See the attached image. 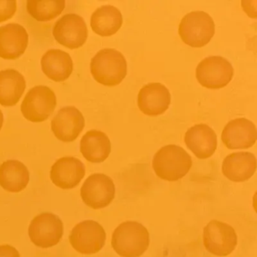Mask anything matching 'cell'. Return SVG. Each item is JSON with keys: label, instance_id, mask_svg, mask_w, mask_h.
Segmentation results:
<instances>
[{"label": "cell", "instance_id": "6da1fadb", "mask_svg": "<svg viewBox=\"0 0 257 257\" xmlns=\"http://www.w3.org/2000/svg\"><path fill=\"white\" fill-rule=\"evenodd\" d=\"M148 229L136 221H126L118 225L112 233V249L121 257H140L150 246Z\"/></svg>", "mask_w": 257, "mask_h": 257}, {"label": "cell", "instance_id": "7a4b0ae2", "mask_svg": "<svg viewBox=\"0 0 257 257\" xmlns=\"http://www.w3.org/2000/svg\"><path fill=\"white\" fill-rule=\"evenodd\" d=\"M192 166L190 155L180 146L169 144L158 150L153 157L156 175L166 181L174 182L184 177Z\"/></svg>", "mask_w": 257, "mask_h": 257}, {"label": "cell", "instance_id": "3957f363", "mask_svg": "<svg viewBox=\"0 0 257 257\" xmlns=\"http://www.w3.org/2000/svg\"><path fill=\"white\" fill-rule=\"evenodd\" d=\"M90 70L98 83L115 86L121 83L127 75V61L116 49H103L93 57Z\"/></svg>", "mask_w": 257, "mask_h": 257}, {"label": "cell", "instance_id": "277c9868", "mask_svg": "<svg viewBox=\"0 0 257 257\" xmlns=\"http://www.w3.org/2000/svg\"><path fill=\"white\" fill-rule=\"evenodd\" d=\"M178 33L186 44L192 47H203L214 35V22L205 12H191L182 19Z\"/></svg>", "mask_w": 257, "mask_h": 257}, {"label": "cell", "instance_id": "5b68a950", "mask_svg": "<svg viewBox=\"0 0 257 257\" xmlns=\"http://www.w3.org/2000/svg\"><path fill=\"white\" fill-rule=\"evenodd\" d=\"M57 106V97L53 90L38 85L29 90L21 106L22 115L31 122H43L49 118Z\"/></svg>", "mask_w": 257, "mask_h": 257}, {"label": "cell", "instance_id": "8992f818", "mask_svg": "<svg viewBox=\"0 0 257 257\" xmlns=\"http://www.w3.org/2000/svg\"><path fill=\"white\" fill-rule=\"evenodd\" d=\"M64 231L62 220L56 214L49 212L37 215L31 220L28 228L31 242L43 249L58 244L64 235Z\"/></svg>", "mask_w": 257, "mask_h": 257}, {"label": "cell", "instance_id": "52a82bcc", "mask_svg": "<svg viewBox=\"0 0 257 257\" xmlns=\"http://www.w3.org/2000/svg\"><path fill=\"white\" fill-rule=\"evenodd\" d=\"M106 239V233L103 227L91 219L76 224L69 235V241L72 247L84 255L100 252L104 246Z\"/></svg>", "mask_w": 257, "mask_h": 257}, {"label": "cell", "instance_id": "ba28073f", "mask_svg": "<svg viewBox=\"0 0 257 257\" xmlns=\"http://www.w3.org/2000/svg\"><path fill=\"white\" fill-rule=\"evenodd\" d=\"M203 243L205 249L213 255L227 256L237 246V233L231 225L213 219L204 227Z\"/></svg>", "mask_w": 257, "mask_h": 257}, {"label": "cell", "instance_id": "9c48e42d", "mask_svg": "<svg viewBox=\"0 0 257 257\" xmlns=\"http://www.w3.org/2000/svg\"><path fill=\"white\" fill-rule=\"evenodd\" d=\"M234 69L231 63L221 56H210L198 64L195 76L202 86L211 89L226 86L232 79Z\"/></svg>", "mask_w": 257, "mask_h": 257}, {"label": "cell", "instance_id": "30bf717a", "mask_svg": "<svg viewBox=\"0 0 257 257\" xmlns=\"http://www.w3.org/2000/svg\"><path fill=\"white\" fill-rule=\"evenodd\" d=\"M115 187L113 180L104 174H94L85 180L80 195L85 205L94 210L104 208L113 201Z\"/></svg>", "mask_w": 257, "mask_h": 257}, {"label": "cell", "instance_id": "8fae6325", "mask_svg": "<svg viewBox=\"0 0 257 257\" xmlns=\"http://www.w3.org/2000/svg\"><path fill=\"white\" fill-rule=\"evenodd\" d=\"M52 34L55 40L61 46L69 49H77L85 44L88 31L82 17L69 13L57 21Z\"/></svg>", "mask_w": 257, "mask_h": 257}, {"label": "cell", "instance_id": "7c38bea8", "mask_svg": "<svg viewBox=\"0 0 257 257\" xmlns=\"http://www.w3.org/2000/svg\"><path fill=\"white\" fill-rule=\"evenodd\" d=\"M85 125L82 112L73 106L60 109L51 122V128L55 138L64 143L76 141Z\"/></svg>", "mask_w": 257, "mask_h": 257}, {"label": "cell", "instance_id": "4fadbf2b", "mask_svg": "<svg viewBox=\"0 0 257 257\" xmlns=\"http://www.w3.org/2000/svg\"><path fill=\"white\" fill-rule=\"evenodd\" d=\"M85 167L77 158L65 156L58 159L51 168L52 183L63 190H70L79 186L85 176Z\"/></svg>", "mask_w": 257, "mask_h": 257}, {"label": "cell", "instance_id": "5bb4252c", "mask_svg": "<svg viewBox=\"0 0 257 257\" xmlns=\"http://www.w3.org/2000/svg\"><path fill=\"white\" fill-rule=\"evenodd\" d=\"M221 139L224 145L230 150L249 148L256 141V127L247 118H234L225 124Z\"/></svg>", "mask_w": 257, "mask_h": 257}, {"label": "cell", "instance_id": "9a60e30c", "mask_svg": "<svg viewBox=\"0 0 257 257\" xmlns=\"http://www.w3.org/2000/svg\"><path fill=\"white\" fill-rule=\"evenodd\" d=\"M29 43V35L21 25L10 23L0 27V58L16 60L25 54Z\"/></svg>", "mask_w": 257, "mask_h": 257}, {"label": "cell", "instance_id": "2e32d148", "mask_svg": "<svg viewBox=\"0 0 257 257\" xmlns=\"http://www.w3.org/2000/svg\"><path fill=\"white\" fill-rule=\"evenodd\" d=\"M171 95L163 84L152 82L143 86L138 96V104L145 115L156 116L169 107Z\"/></svg>", "mask_w": 257, "mask_h": 257}, {"label": "cell", "instance_id": "e0dca14e", "mask_svg": "<svg viewBox=\"0 0 257 257\" xmlns=\"http://www.w3.org/2000/svg\"><path fill=\"white\" fill-rule=\"evenodd\" d=\"M184 141L188 148L200 159L213 156L217 147V136L213 128L206 124H197L188 129Z\"/></svg>", "mask_w": 257, "mask_h": 257}, {"label": "cell", "instance_id": "ac0fdd59", "mask_svg": "<svg viewBox=\"0 0 257 257\" xmlns=\"http://www.w3.org/2000/svg\"><path fill=\"white\" fill-rule=\"evenodd\" d=\"M256 158L249 152L228 155L222 165L223 175L231 181L240 183L250 179L256 171Z\"/></svg>", "mask_w": 257, "mask_h": 257}, {"label": "cell", "instance_id": "d6986e66", "mask_svg": "<svg viewBox=\"0 0 257 257\" xmlns=\"http://www.w3.org/2000/svg\"><path fill=\"white\" fill-rule=\"evenodd\" d=\"M41 67L44 74L51 80L64 82L73 71V61L67 52L50 49L42 57Z\"/></svg>", "mask_w": 257, "mask_h": 257}, {"label": "cell", "instance_id": "ffe728a7", "mask_svg": "<svg viewBox=\"0 0 257 257\" xmlns=\"http://www.w3.org/2000/svg\"><path fill=\"white\" fill-rule=\"evenodd\" d=\"M80 152L83 157L91 163L104 162L111 153V142L104 132L88 131L80 141Z\"/></svg>", "mask_w": 257, "mask_h": 257}, {"label": "cell", "instance_id": "44dd1931", "mask_svg": "<svg viewBox=\"0 0 257 257\" xmlns=\"http://www.w3.org/2000/svg\"><path fill=\"white\" fill-rule=\"evenodd\" d=\"M29 182V170L22 162L7 160L0 165V186L7 192H22Z\"/></svg>", "mask_w": 257, "mask_h": 257}, {"label": "cell", "instance_id": "7402d4cb", "mask_svg": "<svg viewBox=\"0 0 257 257\" xmlns=\"http://www.w3.org/2000/svg\"><path fill=\"white\" fill-rule=\"evenodd\" d=\"M26 89V80L22 73L13 69L0 71V105L16 106Z\"/></svg>", "mask_w": 257, "mask_h": 257}, {"label": "cell", "instance_id": "603a6c76", "mask_svg": "<svg viewBox=\"0 0 257 257\" xmlns=\"http://www.w3.org/2000/svg\"><path fill=\"white\" fill-rule=\"evenodd\" d=\"M91 28L100 37H109L121 28L122 15L116 7L111 5L102 6L91 15Z\"/></svg>", "mask_w": 257, "mask_h": 257}, {"label": "cell", "instance_id": "cb8c5ba5", "mask_svg": "<svg viewBox=\"0 0 257 257\" xmlns=\"http://www.w3.org/2000/svg\"><path fill=\"white\" fill-rule=\"evenodd\" d=\"M64 0H28L27 11L37 22H46L54 20L64 11Z\"/></svg>", "mask_w": 257, "mask_h": 257}, {"label": "cell", "instance_id": "d4e9b609", "mask_svg": "<svg viewBox=\"0 0 257 257\" xmlns=\"http://www.w3.org/2000/svg\"><path fill=\"white\" fill-rule=\"evenodd\" d=\"M17 11L16 0H0V23L11 19Z\"/></svg>", "mask_w": 257, "mask_h": 257}, {"label": "cell", "instance_id": "484cf974", "mask_svg": "<svg viewBox=\"0 0 257 257\" xmlns=\"http://www.w3.org/2000/svg\"><path fill=\"white\" fill-rule=\"evenodd\" d=\"M0 257H21L20 252L10 244L0 245Z\"/></svg>", "mask_w": 257, "mask_h": 257}, {"label": "cell", "instance_id": "4316f807", "mask_svg": "<svg viewBox=\"0 0 257 257\" xmlns=\"http://www.w3.org/2000/svg\"><path fill=\"white\" fill-rule=\"evenodd\" d=\"M4 116L2 110L0 109V131L2 129L3 125H4Z\"/></svg>", "mask_w": 257, "mask_h": 257}]
</instances>
